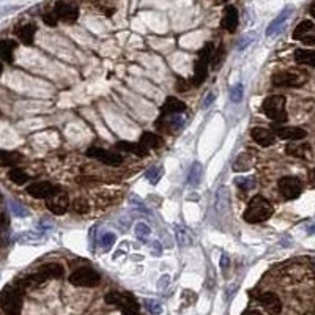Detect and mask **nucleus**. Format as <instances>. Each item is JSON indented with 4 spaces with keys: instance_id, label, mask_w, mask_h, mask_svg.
Wrapping results in <instances>:
<instances>
[{
    "instance_id": "19",
    "label": "nucleus",
    "mask_w": 315,
    "mask_h": 315,
    "mask_svg": "<svg viewBox=\"0 0 315 315\" xmlns=\"http://www.w3.org/2000/svg\"><path fill=\"white\" fill-rule=\"evenodd\" d=\"M185 110H186V104L175 96L166 98L163 107H161L163 115H175V114H180V112H185Z\"/></svg>"
},
{
    "instance_id": "28",
    "label": "nucleus",
    "mask_w": 315,
    "mask_h": 315,
    "mask_svg": "<svg viewBox=\"0 0 315 315\" xmlns=\"http://www.w3.org/2000/svg\"><path fill=\"white\" fill-rule=\"evenodd\" d=\"M139 144H142L145 148H159V147L163 145V139H161L158 134H155V132L147 131L141 136Z\"/></svg>"
},
{
    "instance_id": "15",
    "label": "nucleus",
    "mask_w": 315,
    "mask_h": 315,
    "mask_svg": "<svg viewBox=\"0 0 315 315\" xmlns=\"http://www.w3.org/2000/svg\"><path fill=\"white\" fill-rule=\"evenodd\" d=\"M274 134L284 141H301L307 136V132L301 128H293V126H277L274 129Z\"/></svg>"
},
{
    "instance_id": "9",
    "label": "nucleus",
    "mask_w": 315,
    "mask_h": 315,
    "mask_svg": "<svg viewBox=\"0 0 315 315\" xmlns=\"http://www.w3.org/2000/svg\"><path fill=\"white\" fill-rule=\"evenodd\" d=\"M293 40H298L306 46L315 44V25L311 21H303L296 25V29L293 30Z\"/></svg>"
},
{
    "instance_id": "35",
    "label": "nucleus",
    "mask_w": 315,
    "mask_h": 315,
    "mask_svg": "<svg viewBox=\"0 0 315 315\" xmlns=\"http://www.w3.org/2000/svg\"><path fill=\"white\" fill-rule=\"evenodd\" d=\"M136 236L139 238V240H145V238H148L150 236V233H151V230H150V227L147 226V224H144V222H139L137 226H136Z\"/></svg>"
},
{
    "instance_id": "29",
    "label": "nucleus",
    "mask_w": 315,
    "mask_h": 315,
    "mask_svg": "<svg viewBox=\"0 0 315 315\" xmlns=\"http://www.w3.org/2000/svg\"><path fill=\"white\" fill-rule=\"evenodd\" d=\"M8 178L13 181L15 185H25L27 181H29V175H27L22 169H19V167H13V169L8 172Z\"/></svg>"
},
{
    "instance_id": "6",
    "label": "nucleus",
    "mask_w": 315,
    "mask_h": 315,
    "mask_svg": "<svg viewBox=\"0 0 315 315\" xmlns=\"http://www.w3.org/2000/svg\"><path fill=\"white\" fill-rule=\"evenodd\" d=\"M100 281V274L92 268H79L69 276V282L76 287H96Z\"/></svg>"
},
{
    "instance_id": "52",
    "label": "nucleus",
    "mask_w": 315,
    "mask_h": 315,
    "mask_svg": "<svg viewBox=\"0 0 315 315\" xmlns=\"http://www.w3.org/2000/svg\"><path fill=\"white\" fill-rule=\"evenodd\" d=\"M312 177H314V180H315V169L312 170Z\"/></svg>"
},
{
    "instance_id": "27",
    "label": "nucleus",
    "mask_w": 315,
    "mask_h": 315,
    "mask_svg": "<svg viewBox=\"0 0 315 315\" xmlns=\"http://www.w3.org/2000/svg\"><path fill=\"white\" fill-rule=\"evenodd\" d=\"M38 271L43 273L47 279H51V277L60 279V277H63V274H65V270H63V267H62V265H59V263H46Z\"/></svg>"
},
{
    "instance_id": "46",
    "label": "nucleus",
    "mask_w": 315,
    "mask_h": 315,
    "mask_svg": "<svg viewBox=\"0 0 315 315\" xmlns=\"http://www.w3.org/2000/svg\"><path fill=\"white\" fill-rule=\"evenodd\" d=\"M123 315H139V309L136 307H126V309H122Z\"/></svg>"
},
{
    "instance_id": "21",
    "label": "nucleus",
    "mask_w": 315,
    "mask_h": 315,
    "mask_svg": "<svg viewBox=\"0 0 315 315\" xmlns=\"http://www.w3.org/2000/svg\"><path fill=\"white\" fill-rule=\"evenodd\" d=\"M295 62L298 65L315 68V51H311V49H296Z\"/></svg>"
},
{
    "instance_id": "24",
    "label": "nucleus",
    "mask_w": 315,
    "mask_h": 315,
    "mask_svg": "<svg viewBox=\"0 0 315 315\" xmlns=\"http://www.w3.org/2000/svg\"><path fill=\"white\" fill-rule=\"evenodd\" d=\"M22 161V155L18 151L0 150V167H13Z\"/></svg>"
},
{
    "instance_id": "1",
    "label": "nucleus",
    "mask_w": 315,
    "mask_h": 315,
    "mask_svg": "<svg viewBox=\"0 0 315 315\" xmlns=\"http://www.w3.org/2000/svg\"><path fill=\"white\" fill-rule=\"evenodd\" d=\"M273 213H274V208L270 204V200L265 199L263 195H255L254 199H251L243 218L249 224H260L270 219Z\"/></svg>"
},
{
    "instance_id": "41",
    "label": "nucleus",
    "mask_w": 315,
    "mask_h": 315,
    "mask_svg": "<svg viewBox=\"0 0 315 315\" xmlns=\"http://www.w3.org/2000/svg\"><path fill=\"white\" fill-rule=\"evenodd\" d=\"M175 87H177L178 92L186 93L188 90H189V87H191V84H189V82H188L186 79H183V78H178V79H177V84H175Z\"/></svg>"
},
{
    "instance_id": "50",
    "label": "nucleus",
    "mask_w": 315,
    "mask_h": 315,
    "mask_svg": "<svg viewBox=\"0 0 315 315\" xmlns=\"http://www.w3.org/2000/svg\"><path fill=\"white\" fill-rule=\"evenodd\" d=\"M216 3H226V2H229V0H214Z\"/></svg>"
},
{
    "instance_id": "13",
    "label": "nucleus",
    "mask_w": 315,
    "mask_h": 315,
    "mask_svg": "<svg viewBox=\"0 0 315 315\" xmlns=\"http://www.w3.org/2000/svg\"><path fill=\"white\" fill-rule=\"evenodd\" d=\"M258 301H260V304L271 315H277V314H281V311H282V303H281V299H279V296L276 295V293H271V292L262 293V295L258 296Z\"/></svg>"
},
{
    "instance_id": "11",
    "label": "nucleus",
    "mask_w": 315,
    "mask_h": 315,
    "mask_svg": "<svg viewBox=\"0 0 315 315\" xmlns=\"http://www.w3.org/2000/svg\"><path fill=\"white\" fill-rule=\"evenodd\" d=\"M106 303L107 304H114V306H118L120 309H126V307H136L139 309V304L136 298L129 295V293H118V292H110L106 295Z\"/></svg>"
},
{
    "instance_id": "48",
    "label": "nucleus",
    "mask_w": 315,
    "mask_h": 315,
    "mask_svg": "<svg viewBox=\"0 0 315 315\" xmlns=\"http://www.w3.org/2000/svg\"><path fill=\"white\" fill-rule=\"evenodd\" d=\"M243 315H263V314L258 312V311H246Z\"/></svg>"
},
{
    "instance_id": "42",
    "label": "nucleus",
    "mask_w": 315,
    "mask_h": 315,
    "mask_svg": "<svg viewBox=\"0 0 315 315\" xmlns=\"http://www.w3.org/2000/svg\"><path fill=\"white\" fill-rule=\"evenodd\" d=\"M57 16H55V13H46V15L43 16V21H44V24L49 25V27H55L57 25Z\"/></svg>"
},
{
    "instance_id": "49",
    "label": "nucleus",
    "mask_w": 315,
    "mask_h": 315,
    "mask_svg": "<svg viewBox=\"0 0 315 315\" xmlns=\"http://www.w3.org/2000/svg\"><path fill=\"white\" fill-rule=\"evenodd\" d=\"M311 15H312V18L315 19V2L311 5Z\"/></svg>"
},
{
    "instance_id": "10",
    "label": "nucleus",
    "mask_w": 315,
    "mask_h": 315,
    "mask_svg": "<svg viewBox=\"0 0 315 315\" xmlns=\"http://www.w3.org/2000/svg\"><path fill=\"white\" fill-rule=\"evenodd\" d=\"M87 156L88 158H93L101 161V163L107 164V166H120L123 163V158L117 153H112L109 150H103V148H98V147H92V148L87 150Z\"/></svg>"
},
{
    "instance_id": "26",
    "label": "nucleus",
    "mask_w": 315,
    "mask_h": 315,
    "mask_svg": "<svg viewBox=\"0 0 315 315\" xmlns=\"http://www.w3.org/2000/svg\"><path fill=\"white\" fill-rule=\"evenodd\" d=\"M230 205V195H229V189L226 186H222L221 189H218L216 192V210L219 213H227Z\"/></svg>"
},
{
    "instance_id": "31",
    "label": "nucleus",
    "mask_w": 315,
    "mask_h": 315,
    "mask_svg": "<svg viewBox=\"0 0 315 315\" xmlns=\"http://www.w3.org/2000/svg\"><path fill=\"white\" fill-rule=\"evenodd\" d=\"M224 59H226V49H224V46H219L218 51L213 52V57H211V68H213V69L221 68Z\"/></svg>"
},
{
    "instance_id": "8",
    "label": "nucleus",
    "mask_w": 315,
    "mask_h": 315,
    "mask_svg": "<svg viewBox=\"0 0 315 315\" xmlns=\"http://www.w3.org/2000/svg\"><path fill=\"white\" fill-rule=\"evenodd\" d=\"M279 192L282 194V197L287 200H295L298 199L301 192H303V185L295 177H284L277 181Z\"/></svg>"
},
{
    "instance_id": "45",
    "label": "nucleus",
    "mask_w": 315,
    "mask_h": 315,
    "mask_svg": "<svg viewBox=\"0 0 315 315\" xmlns=\"http://www.w3.org/2000/svg\"><path fill=\"white\" fill-rule=\"evenodd\" d=\"M252 37H254V35H248V37L241 38V41H240V43H238V51H241V49H244V47H246V46H248V44L251 43Z\"/></svg>"
},
{
    "instance_id": "20",
    "label": "nucleus",
    "mask_w": 315,
    "mask_h": 315,
    "mask_svg": "<svg viewBox=\"0 0 315 315\" xmlns=\"http://www.w3.org/2000/svg\"><path fill=\"white\" fill-rule=\"evenodd\" d=\"M35 33H37V27L33 24H24L16 29V37L27 46H30L33 43Z\"/></svg>"
},
{
    "instance_id": "44",
    "label": "nucleus",
    "mask_w": 315,
    "mask_h": 315,
    "mask_svg": "<svg viewBox=\"0 0 315 315\" xmlns=\"http://www.w3.org/2000/svg\"><path fill=\"white\" fill-rule=\"evenodd\" d=\"M10 226V219L5 213L0 214V232H5V229Z\"/></svg>"
},
{
    "instance_id": "38",
    "label": "nucleus",
    "mask_w": 315,
    "mask_h": 315,
    "mask_svg": "<svg viewBox=\"0 0 315 315\" xmlns=\"http://www.w3.org/2000/svg\"><path fill=\"white\" fill-rule=\"evenodd\" d=\"M114 243H115V235L114 233H104L101 236V240H100V244H101V248L104 251H109L112 246H114Z\"/></svg>"
},
{
    "instance_id": "14",
    "label": "nucleus",
    "mask_w": 315,
    "mask_h": 315,
    "mask_svg": "<svg viewBox=\"0 0 315 315\" xmlns=\"http://www.w3.org/2000/svg\"><path fill=\"white\" fill-rule=\"evenodd\" d=\"M47 210L54 214H63L68 210V205H69V200H68V195L65 192H59L57 195H54V197L47 199Z\"/></svg>"
},
{
    "instance_id": "51",
    "label": "nucleus",
    "mask_w": 315,
    "mask_h": 315,
    "mask_svg": "<svg viewBox=\"0 0 315 315\" xmlns=\"http://www.w3.org/2000/svg\"><path fill=\"white\" fill-rule=\"evenodd\" d=\"M2 73H3V66H2V63H0V76H2Z\"/></svg>"
},
{
    "instance_id": "18",
    "label": "nucleus",
    "mask_w": 315,
    "mask_h": 315,
    "mask_svg": "<svg viewBox=\"0 0 315 315\" xmlns=\"http://www.w3.org/2000/svg\"><path fill=\"white\" fill-rule=\"evenodd\" d=\"M238 10L235 8L233 5H227L226 10H224V16H222V27L226 29L227 32H235L236 27H238Z\"/></svg>"
},
{
    "instance_id": "25",
    "label": "nucleus",
    "mask_w": 315,
    "mask_h": 315,
    "mask_svg": "<svg viewBox=\"0 0 315 315\" xmlns=\"http://www.w3.org/2000/svg\"><path fill=\"white\" fill-rule=\"evenodd\" d=\"M285 150H287V155L295 158H309L311 155L309 144H289Z\"/></svg>"
},
{
    "instance_id": "23",
    "label": "nucleus",
    "mask_w": 315,
    "mask_h": 315,
    "mask_svg": "<svg viewBox=\"0 0 315 315\" xmlns=\"http://www.w3.org/2000/svg\"><path fill=\"white\" fill-rule=\"evenodd\" d=\"M115 148L117 150H122V151H131V153H134L136 156H141V158L148 155V148H145L142 144H132V142L122 141V142H118L115 145Z\"/></svg>"
},
{
    "instance_id": "3",
    "label": "nucleus",
    "mask_w": 315,
    "mask_h": 315,
    "mask_svg": "<svg viewBox=\"0 0 315 315\" xmlns=\"http://www.w3.org/2000/svg\"><path fill=\"white\" fill-rule=\"evenodd\" d=\"M213 44L207 43L204 47L199 51V57L195 60L194 65V78H192V85L199 87L202 82L207 79L208 74V66L211 63V57H213Z\"/></svg>"
},
{
    "instance_id": "12",
    "label": "nucleus",
    "mask_w": 315,
    "mask_h": 315,
    "mask_svg": "<svg viewBox=\"0 0 315 315\" xmlns=\"http://www.w3.org/2000/svg\"><path fill=\"white\" fill-rule=\"evenodd\" d=\"M54 13H55V16L62 21H65V22H74L79 16L78 6H74L71 3H65V2H59L55 5Z\"/></svg>"
},
{
    "instance_id": "39",
    "label": "nucleus",
    "mask_w": 315,
    "mask_h": 315,
    "mask_svg": "<svg viewBox=\"0 0 315 315\" xmlns=\"http://www.w3.org/2000/svg\"><path fill=\"white\" fill-rule=\"evenodd\" d=\"M236 185L240 189H243V191H249V189H252L255 186V180L254 178H236Z\"/></svg>"
},
{
    "instance_id": "43",
    "label": "nucleus",
    "mask_w": 315,
    "mask_h": 315,
    "mask_svg": "<svg viewBox=\"0 0 315 315\" xmlns=\"http://www.w3.org/2000/svg\"><path fill=\"white\" fill-rule=\"evenodd\" d=\"M229 268H230V258H229L227 254H222V257H221V270H222L224 276H227Z\"/></svg>"
},
{
    "instance_id": "5",
    "label": "nucleus",
    "mask_w": 315,
    "mask_h": 315,
    "mask_svg": "<svg viewBox=\"0 0 315 315\" xmlns=\"http://www.w3.org/2000/svg\"><path fill=\"white\" fill-rule=\"evenodd\" d=\"M307 81V73L303 69H289L273 76V85L276 87H301Z\"/></svg>"
},
{
    "instance_id": "4",
    "label": "nucleus",
    "mask_w": 315,
    "mask_h": 315,
    "mask_svg": "<svg viewBox=\"0 0 315 315\" xmlns=\"http://www.w3.org/2000/svg\"><path fill=\"white\" fill-rule=\"evenodd\" d=\"M262 110H263V114L267 115L270 120H273V122H277V123L287 122L285 96H282V95L268 96L267 100L263 101Z\"/></svg>"
},
{
    "instance_id": "2",
    "label": "nucleus",
    "mask_w": 315,
    "mask_h": 315,
    "mask_svg": "<svg viewBox=\"0 0 315 315\" xmlns=\"http://www.w3.org/2000/svg\"><path fill=\"white\" fill-rule=\"evenodd\" d=\"M24 290L15 285H6L0 293V307L6 315H19L22 311Z\"/></svg>"
},
{
    "instance_id": "47",
    "label": "nucleus",
    "mask_w": 315,
    "mask_h": 315,
    "mask_svg": "<svg viewBox=\"0 0 315 315\" xmlns=\"http://www.w3.org/2000/svg\"><path fill=\"white\" fill-rule=\"evenodd\" d=\"M213 100H214V95H213V93H210V95H208V96L205 98V100H204V107L207 109V107H210V106H211Z\"/></svg>"
},
{
    "instance_id": "36",
    "label": "nucleus",
    "mask_w": 315,
    "mask_h": 315,
    "mask_svg": "<svg viewBox=\"0 0 315 315\" xmlns=\"http://www.w3.org/2000/svg\"><path fill=\"white\" fill-rule=\"evenodd\" d=\"M144 304H145V309L148 311L150 314L159 315L161 312H163V307H161V304L158 303V301H155V299H145Z\"/></svg>"
},
{
    "instance_id": "22",
    "label": "nucleus",
    "mask_w": 315,
    "mask_h": 315,
    "mask_svg": "<svg viewBox=\"0 0 315 315\" xmlns=\"http://www.w3.org/2000/svg\"><path fill=\"white\" fill-rule=\"evenodd\" d=\"M16 46H18L16 41H13V40H2L0 41V59L6 63H13V60H15L13 52H15Z\"/></svg>"
},
{
    "instance_id": "7",
    "label": "nucleus",
    "mask_w": 315,
    "mask_h": 315,
    "mask_svg": "<svg viewBox=\"0 0 315 315\" xmlns=\"http://www.w3.org/2000/svg\"><path fill=\"white\" fill-rule=\"evenodd\" d=\"M25 191L35 199H51L62 192V189L60 186L49 183V181H35V183H30L25 188Z\"/></svg>"
},
{
    "instance_id": "40",
    "label": "nucleus",
    "mask_w": 315,
    "mask_h": 315,
    "mask_svg": "<svg viewBox=\"0 0 315 315\" xmlns=\"http://www.w3.org/2000/svg\"><path fill=\"white\" fill-rule=\"evenodd\" d=\"M73 210L76 213L84 214V213L88 211V205H87V202H84V200H74L73 202Z\"/></svg>"
},
{
    "instance_id": "37",
    "label": "nucleus",
    "mask_w": 315,
    "mask_h": 315,
    "mask_svg": "<svg viewBox=\"0 0 315 315\" xmlns=\"http://www.w3.org/2000/svg\"><path fill=\"white\" fill-rule=\"evenodd\" d=\"M177 229V240L180 241V244L181 246H188V244H191V236L188 235V232H186V229H183V227H175Z\"/></svg>"
},
{
    "instance_id": "32",
    "label": "nucleus",
    "mask_w": 315,
    "mask_h": 315,
    "mask_svg": "<svg viewBox=\"0 0 315 315\" xmlns=\"http://www.w3.org/2000/svg\"><path fill=\"white\" fill-rule=\"evenodd\" d=\"M163 173H164L163 167H151L150 170H147L145 178L148 180L151 185H156L158 181L161 180V177H163Z\"/></svg>"
},
{
    "instance_id": "16",
    "label": "nucleus",
    "mask_w": 315,
    "mask_h": 315,
    "mask_svg": "<svg viewBox=\"0 0 315 315\" xmlns=\"http://www.w3.org/2000/svg\"><path fill=\"white\" fill-rule=\"evenodd\" d=\"M251 136L254 139V142L258 144L260 147H270L276 142V134L273 132L271 129H267V128H254L251 131Z\"/></svg>"
},
{
    "instance_id": "33",
    "label": "nucleus",
    "mask_w": 315,
    "mask_h": 315,
    "mask_svg": "<svg viewBox=\"0 0 315 315\" xmlns=\"http://www.w3.org/2000/svg\"><path fill=\"white\" fill-rule=\"evenodd\" d=\"M10 207H11L13 214H16V218H25V216L29 214V210L24 208L21 204H18L16 200H11L10 202Z\"/></svg>"
},
{
    "instance_id": "17",
    "label": "nucleus",
    "mask_w": 315,
    "mask_h": 315,
    "mask_svg": "<svg viewBox=\"0 0 315 315\" xmlns=\"http://www.w3.org/2000/svg\"><path fill=\"white\" fill-rule=\"evenodd\" d=\"M292 11H293V6H285L281 15H279V16L268 25V29H267V37H270V38H271V37H276V35L282 30V27H284V24L287 22V19L290 18Z\"/></svg>"
},
{
    "instance_id": "34",
    "label": "nucleus",
    "mask_w": 315,
    "mask_h": 315,
    "mask_svg": "<svg viewBox=\"0 0 315 315\" xmlns=\"http://www.w3.org/2000/svg\"><path fill=\"white\" fill-rule=\"evenodd\" d=\"M243 95H244V88H243V84H236V85L230 90V101L233 103H240L243 100Z\"/></svg>"
},
{
    "instance_id": "30",
    "label": "nucleus",
    "mask_w": 315,
    "mask_h": 315,
    "mask_svg": "<svg viewBox=\"0 0 315 315\" xmlns=\"http://www.w3.org/2000/svg\"><path fill=\"white\" fill-rule=\"evenodd\" d=\"M202 164L200 163H194V166L191 167V172H189V177H188V183L191 186H197L200 183V178H202Z\"/></svg>"
}]
</instances>
